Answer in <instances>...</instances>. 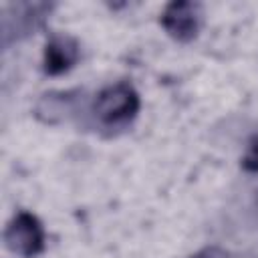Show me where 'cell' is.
I'll return each mask as SVG.
<instances>
[{"instance_id": "obj_1", "label": "cell", "mask_w": 258, "mask_h": 258, "mask_svg": "<svg viewBox=\"0 0 258 258\" xmlns=\"http://www.w3.org/2000/svg\"><path fill=\"white\" fill-rule=\"evenodd\" d=\"M141 99L131 83H113L103 87L91 105V113L103 129H125L139 113Z\"/></svg>"}, {"instance_id": "obj_2", "label": "cell", "mask_w": 258, "mask_h": 258, "mask_svg": "<svg viewBox=\"0 0 258 258\" xmlns=\"http://www.w3.org/2000/svg\"><path fill=\"white\" fill-rule=\"evenodd\" d=\"M6 248L20 258H34L44 250V228L30 212H18L4 232Z\"/></svg>"}, {"instance_id": "obj_3", "label": "cell", "mask_w": 258, "mask_h": 258, "mask_svg": "<svg viewBox=\"0 0 258 258\" xmlns=\"http://www.w3.org/2000/svg\"><path fill=\"white\" fill-rule=\"evenodd\" d=\"M202 4L189 0H175L161 12L163 30L177 42H189L198 36L202 28Z\"/></svg>"}, {"instance_id": "obj_4", "label": "cell", "mask_w": 258, "mask_h": 258, "mask_svg": "<svg viewBox=\"0 0 258 258\" xmlns=\"http://www.w3.org/2000/svg\"><path fill=\"white\" fill-rule=\"evenodd\" d=\"M81 58V44L75 36L69 34H52L44 46L42 69L46 75L56 77L71 71Z\"/></svg>"}, {"instance_id": "obj_5", "label": "cell", "mask_w": 258, "mask_h": 258, "mask_svg": "<svg viewBox=\"0 0 258 258\" xmlns=\"http://www.w3.org/2000/svg\"><path fill=\"white\" fill-rule=\"evenodd\" d=\"M81 91H50L44 93L34 109V115L44 123H62L77 115L79 111V97Z\"/></svg>"}, {"instance_id": "obj_6", "label": "cell", "mask_w": 258, "mask_h": 258, "mask_svg": "<svg viewBox=\"0 0 258 258\" xmlns=\"http://www.w3.org/2000/svg\"><path fill=\"white\" fill-rule=\"evenodd\" d=\"M242 167L246 171L258 173V133L250 137L248 145H246V153L242 157Z\"/></svg>"}, {"instance_id": "obj_7", "label": "cell", "mask_w": 258, "mask_h": 258, "mask_svg": "<svg viewBox=\"0 0 258 258\" xmlns=\"http://www.w3.org/2000/svg\"><path fill=\"white\" fill-rule=\"evenodd\" d=\"M191 258H228V252L222 250L220 246H206L200 252H196Z\"/></svg>"}]
</instances>
